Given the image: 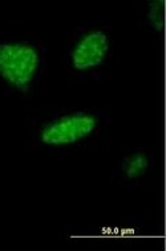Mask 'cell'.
<instances>
[{
    "instance_id": "1",
    "label": "cell",
    "mask_w": 166,
    "mask_h": 251,
    "mask_svg": "<svg viewBox=\"0 0 166 251\" xmlns=\"http://www.w3.org/2000/svg\"><path fill=\"white\" fill-rule=\"evenodd\" d=\"M106 107H57L39 112L29 125L28 146L48 152L88 150L110 127Z\"/></svg>"
},
{
    "instance_id": "2",
    "label": "cell",
    "mask_w": 166,
    "mask_h": 251,
    "mask_svg": "<svg viewBox=\"0 0 166 251\" xmlns=\"http://www.w3.org/2000/svg\"><path fill=\"white\" fill-rule=\"evenodd\" d=\"M47 46L35 38H0V92L14 101H29L45 87Z\"/></svg>"
},
{
    "instance_id": "3",
    "label": "cell",
    "mask_w": 166,
    "mask_h": 251,
    "mask_svg": "<svg viewBox=\"0 0 166 251\" xmlns=\"http://www.w3.org/2000/svg\"><path fill=\"white\" fill-rule=\"evenodd\" d=\"M117 40L113 29L103 23H86L72 29L62 53L68 76L80 84L104 80L113 68Z\"/></svg>"
},
{
    "instance_id": "4",
    "label": "cell",
    "mask_w": 166,
    "mask_h": 251,
    "mask_svg": "<svg viewBox=\"0 0 166 251\" xmlns=\"http://www.w3.org/2000/svg\"><path fill=\"white\" fill-rule=\"evenodd\" d=\"M156 170V155L145 146H133L121 152L116 169L114 180L124 188L134 190L152 179Z\"/></svg>"
},
{
    "instance_id": "5",
    "label": "cell",
    "mask_w": 166,
    "mask_h": 251,
    "mask_svg": "<svg viewBox=\"0 0 166 251\" xmlns=\"http://www.w3.org/2000/svg\"><path fill=\"white\" fill-rule=\"evenodd\" d=\"M143 225L128 217H114L100 222L88 234L89 241L100 247L133 245L143 237Z\"/></svg>"
},
{
    "instance_id": "6",
    "label": "cell",
    "mask_w": 166,
    "mask_h": 251,
    "mask_svg": "<svg viewBox=\"0 0 166 251\" xmlns=\"http://www.w3.org/2000/svg\"><path fill=\"white\" fill-rule=\"evenodd\" d=\"M138 23L147 32L162 36L165 29V0L140 1Z\"/></svg>"
}]
</instances>
